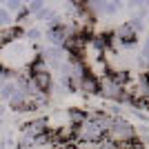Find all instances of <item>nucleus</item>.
I'll return each mask as SVG.
<instances>
[{
    "instance_id": "obj_6",
    "label": "nucleus",
    "mask_w": 149,
    "mask_h": 149,
    "mask_svg": "<svg viewBox=\"0 0 149 149\" xmlns=\"http://www.w3.org/2000/svg\"><path fill=\"white\" fill-rule=\"evenodd\" d=\"M80 89L82 93H98V89H100V80L96 78L93 74H87L85 78L80 80Z\"/></svg>"
},
{
    "instance_id": "obj_5",
    "label": "nucleus",
    "mask_w": 149,
    "mask_h": 149,
    "mask_svg": "<svg viewBox=\"0 0 149 149\" xmlns=\"http://www.w3.org/2000/svg\"><path fill=\"white\" fill-rule=\"evenodd\" d=\"M113 36H116V40H118L123 47H131V45L136 42V36H138V33L131 29L129 22H127V25H120L118 29L113 31Z\"/></svg>"
},
{
    "instance_id": "obj_9",
    "label": "nucleus",
    "mask_w": 149,
    "mask_h": 149,
    "mask_svg": "<svg viewBox=\"0 0 149 149\" xmlns=\"http://www.w3.org/2000/svg\"><path fill=\"white\" fill-rule=\"evenodd\" d=\"M18 149H36V138L27 136V134H20V138H18Z\"/></svg>"
},
{
    "instance_id": "obj_17",
    "label": "nucleus",
    "mask_w": 149,
    "mask_h": 149,
    "mask_svg": "<svg viewBox=\"0 0 149 149\" xmlns=\"http://www.w3.org/2000/svg\"><path fill=\"white\" fill-rule=\"evenodd\" d=\"M74 149H89V147H74Z\"/></svg>"
},
{
    "instance_id": "obj_2",
    "label": "nucleus",
    "mask_w": 149,
    "mask_h": 149,
    "mask_svg": "<svg viewBox=\"0 0 149 149\" xmlns=\"http://www.w3.org/2000/svg\"><path fill=\"white\" fill-rule=\"evenodd\" d=\"M74 138L78 140V143H100V140L105 138V134H102V129H100L93 120L87 118L80 127L74 129Z\"/></svg>"
},
{
    "instance_id": "obj_18",
    "label": "nucleus",
    "mask_w": 149,
    "mask_h": 149,
    "mask_svg": "<svg viewBox=\"0 0 149 149\" xmlns=\"http://www.w3.org/2000/svg\"><path fill=\"white\" fill-rule=\"evenodd\" d=\"M147 22H149V16H147Z\"/></svg>"
},
{
    "instance_id": "obj_10",
    "label": "nucleus",
    "mask_w": 149,
    "mask_h": 149,
    "mask_svg": "<svg viewBox=\"0 0 149 149\" xmlns=\"http://www.w3.org/2000/svg\"><path fill=\"white\" fill-rule=\"evenodd\" d=\"M13 25V18H11V13L7 11L5 7H0V29H5V27Z\"/></svg>"
},
{
    "instance_id": "obj_14",
    "label": "nucleus",
    "mask_w": 149,
    "mask_h": 149,
    "mask_svg": "<svg viewBox=\"0 0 149 149\" xmlns=\"http://www.w3.org/2000/svg\"><path fill=\"white\" fill-rule=\"evenodd\" d=\"M91 149H116V143H111L109 138H102V140L96 143V147H91Z\"/></svg>"
},
{
    "instance_id": "obj_16",
    "label": "nucleus",
    "mask_w": 149,
    "mask_h": 149,
    "mask_svg": "<svg viewBox=\"0 0 149 149\" xmlns=\"http://www.w3.org/2000/svg\"><path fill=\"white\" fill-rule=\"evenodd\" d=\"M2 85H5V80H0V93H2Z\"/></svg>"
},
{
    "instance_id": "obj_8",
    "label": "nucleus",
    "mask_w": 149,
    "mask_h": 149,
    "mask_svg": "<svg viewBox=\"0 0 149 149\" xmlns=\"http://www.w3.org/2000/svg\"><path fill=\"white\" fill-rule=\"evenodd\" d=\"M29 71H31L29 76H38V74H51V71H49V67H47V62H45L40 56H38L36 60L31 62V69H29Z\"/></svg>"
},
{
    "instance_id": "obj_4",
    "label": "nucleus",
    "mask_w": 149,
    "mask_h": 149,
    "mask_svg": "<svg viewBox=\"0 0 149 149\" xmlns=\"http://www.w3.org/2000/svg\"><path fill=\"white\" fill-rule=\"evenodd\" d=\"M47 131H49L47 118H33L22 127V134H27V136H31V138H38V136H42V134H47Z\"/></svg>"
},
{
    "instance_id": "obj_11",
    "label": "nucleus",
    "mask_w": 149,
    "mask_h": 149,
    "mask_svg": "<svg viewBox=\"0 0 149 149\" xmlns=\"http://www.w3.org/2000/svg\"><path fill=\"white\" fill-rule=\"evenodd\" d=\"M25 36L29 38V40H33V42H36V40H40L45 33H42V29H38V27H31V29H27V31H25Z\"/></svg>"
},
{
    "instance_id": "obj_13",
    "label": "nucleus",
    "mask_w": 149,
    "mask_h": 149,
    "mask_svg": "<svg viewBox=\"0 0 149 149\" xmlns=\"http://www.w3.org/2000/svg\"><path fill=\"white\" fill-rule=\"evenodd\" d=\"M7 11L11 13V11H22V9H25V5H22V2H20V0H9V2H7V7H5Z\"/></svg>"
},
{
    "instance_id": "obj_7",
    "label": "nucleus",
    "mask_w": 149,
    "mask_h": 149,
    "mask_svg": "<svg viewBox=\"0 0 149 149\" xmlns=\"http://www.w3.org/2000/svg\"><path fill=\"white\" fill-rule=\"evenodd\" d=\"M33 78V82H36V87L40 89V91L49 93L51 85H54V80H51V74H38V76H31Z\"/></svg>"
},
{
    "instance_id": "obj_12",
    "label": "nucleus",
    "mask_w": 149,
    "mask_h": 149,
    "mask_svg": "<svg viewBox=\"0 0 149 149\" xmlns=\"http://www.w3.org/2000/svg\"><path fill=\"white\" fill-rule=\"evenodd\" d=\"M27 9H29L31 16H36V13H40V11L45 9V2H42V0H33V2H29V7H27Z\"/></svg>"
},
{
    "instance_id": "obj_15",
    "label": "nucleus",
    "mask_w": 149,
    "mask_h": 149,
    "mask_svg": "<svg viewBox=\"0 0 149 149\" xmlns=\"http://www.w3.org/2000/svg\"><path fill=\"white\" fill-rule=\"evenodd\" d=\"M143 56L149 58V36H147V40H145V45H143Z\"/></svg>"
},
{
    "instance_id": "obj_1",
    "label": "nucleus",
    "mask_w": 149,
    "mask_h": 149,
    "mask_svg": "<svg viewBox=\"0 0 149 149\" xmlns=\"http://www.w3.org/2000/svg\"><path fill=\"white\" fill-rule=\"evenodd\" d=\"M105 138H109V140H111V143H116V145L129 143V140H134V138H136V129H134V125H131L129 120H125L123 116H118V118H113L111 129H109V134H107Z\"/></svg>"
},
{
    "instance_id": "obj_3",
    "label": "nucleus",
    "mask_w": 149,
    "mask_h": 149,
    "mask_svg": "<svg viewBox=\"0 0 149 149\" xmlns=\"http://www.w3.org/2000/svg\"><path fill=\"white\" fill-rule=\"evenodd\" d=\"M98 93L102 96V98H107V100H129V96H127L125 87H123V85H118V82L113 80L109 74H107L105 78L100 80Z\"/></svg>"
}]
</instances>
